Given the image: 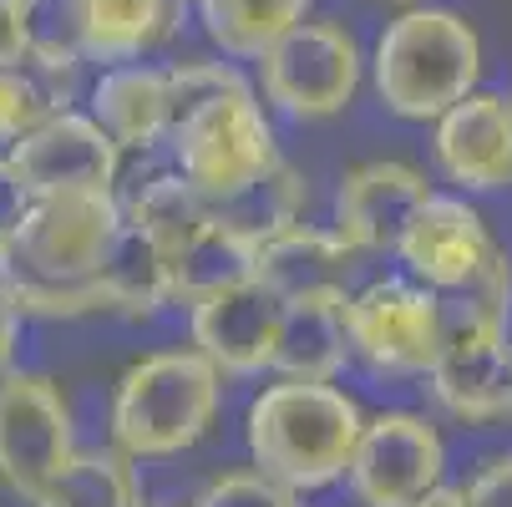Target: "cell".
<instances>
[{"label": "cell", "mask_w": 512, "mask_h": 507, "mask_svg": "<svg viewBox=\"0 0 512 507\" xmlns=\"http://www.w3.org/2000/svg\"><path fill=\"white\" fill-rule=\"evenodd\" d=\"M168 168L213 208L249 198L284 158L279 132L254 82L224 56L173 61Z\"/></svg>", "instance_id": "cell-1"}, {"label": "cell", "mask_w": 512, "mask_h": 507, "mask_svg": "<svg viewBox=\"0 0 512 507\" xmlns=\"http://www.w3.org/2000/svg\"><path fill=\"white\" fill-rule=\"evenodd\" d=\"M360 426H365V411L345 386L274 376L244 406L249 467L274 477L295 497L320 492L345 477Z\"/></svg>", "instance_id": "cell-2"}, {"label": "cell", "mask_w": 512, "mask_h": 507, "mask_svg": "<svg viewBox=\"0 0 512 507\" xmlns=\"http://www.w3.org/2000/svg\"><path fill=\"white\" fill-rule=\"evenodd\" d=\"M447 416L497 426L512 416V254L442 300V345L421 376Z\"/></svg>", "instance_id": "cell-3"}, {"label": "cell", "mask_w": 512, "mask_h": 507, "mask_svg": "<svg viewBox=\"0 0 512 507\" xmlns=\"http://www.w3.org/2000/svg\"><path fill=\"white\" fill-rule=\"evenodd\" d=\"M381 107L401 122H436L482 87V36L452 6H406L365 56Z\"/></svg>", "instance_id": "cell-4"}, {"label": "cell", "mask_w": 512, "mask_h": 507, "mask_svg": "<svg viewBox=\"0 0 512 507\" xmlns=\"http://www.w3.org/2000/svg\"><path fill=\"white\" fill-rule=\"evenodd\" d=\"M218 406H224V376L193 345L137 355L112 391V447L127 462L183 457L213 431Z\"/></svg>", "instance_id": "cell-5"}, {"label": "cell", "mask_w": 512, "mask_h": 507, "mask_svg": "<svg viewBox=\"0 0 512 507\" xmlns=\"http://www.w3.org/2000/svg\"><path fill=\"white\" fill-rule=\"evenodd\" d=\"M259 97L289 122H330L365 87V51L340 21L305 16L259 61Z\"/></svg>", "instance_id": "cell-6"}, {"label": "cell", "mask_w": 512, "mask_h": 507, "mask_svg": "<svg viewBox=\"0 0 512 507\" xmlns=\"http://www.w3.org/2000/svg\"><path fill=\"white\" fill-rule=\"evenodd\" d=\"M345 340L350 360L371 376L416 381L431 371L442 345V295L406 274H376L345 295Z\"/></svg>", "instance_id": "cell-7"}, {"label": "cell", "mask_w": 512, "mask_h": 507, "mask_svg": "<svg viewBox=\"0 0 512 507\" xmlns=\"http://www.w3.org/2000/svg\"><path fill=\"white\" fill-rule=\"evenodd\" d=\"M117 229V193H36L6 274L21 284H92Z\"/></svg>", "instance_id": "cell-8"}, {"label": "cell", "mask_w": 512, "mask_h": 507, "mask_svg": "<svg viewBox=\"0 0 512 507\" xmlns=\"http://www.w3.org/2000/svg\"><path fill=\"white\" fill-rule=\"evenodd\" d=\"M345 482L360 507H406L426 487L447 482V442L431 416L391 406L365 416Z\"/></svg>", "instance_id": "cell-9"}, {"label": "cell", "mask_w": 512, "mask_h": 507, "mask_svg": "<svg viewBox=\"0 0 512 507\" xmlns=\"http://www.w3.org/2000/svg\"><path fill=\"white\" fill-rule=\"evenodd\" d=\"M77 452V416L66 391L41 371H16L0 391V487L36 497Z\"/></svg>", "instance_id": "cell-10"}, {"label": "cell", "mask_w": 512, "mask_h": 507, "mask_svg": "<svg viewBox=\"0 0 512 507\" xmlns=\"http://www.w3.org/2000/svg\"><path fill=\"white\" fill-rule=\"evenodd\" d=\"M507 249L497 244L492 224L482 219V208L467 193H431L396 249L406 264V279L426 284L431 295H462L472 289Z\"/></svg>", "instance_id": "cell-11"}, {"label": "cell", "mask_w": 512, "mask_h": 507, "mask_svg": "<svg viewBox=\"0 0 512 507\" xmlns=\"http://www.w3.org/2000/svg\"><path fill=\"white\" fill-rule=\"evenodd\" d=\"M21 183L36 193H117L122 188V153L117 142L82 112L66 107L41 117L6 148Z\"/></svg>", "instance_id": "cell-12"}, {"label": "cell", "mask_w": 512, "mask_h": 507, "mask_svg": "<svg viewBox=\"0 0 512 507\" xmlns=\"http://www.w3.org/2000/svg\"><path fill=\"white\" fill-rule=\"evenodd\" d=\"M436 188L426 183V173L406 158H371L340 173L335 183V203H330V229L350 254H396L416 208L431 198Z\"/></svg>", "instance_id": "cell-13"}, {"label": "cell", "mask_w": 512, "mask_h": 507, "mask_svg": "<svg viewBox=\"0 0 512 507\" xmlns=\"http://www.w3.org/2000/svg\"><path fill=\"white\" fill-rule=\"evenodd\" d=\"M284 305L269 295L259 279H244L234 289L188 305V345L208 360L224 381H249L274 366Z\"/></svg>", "instance_id": "cell-14"}, {"label": "cell", "mask_w": 512, "mask_h": 507, "mask_svg": "<svg viewBox=\"0 0 512 507\" xmlns=\"http://www.w3.org/2000/svg\"><path fill=\"white\" fill-rule=\"evenodd\" d=\"M431 158L457 193L512 188V97L477 87L431 122Z\"/></svg>", "instance_id": "cell-15"}, {"label": "cell", "mask_w": 512, "mask_h": 507, "mask_svg": "<svg viewBox=\"0 0 512 507\" xmlns=\"http://www.w3.org/2000/svg\"><path fill=\"white\" fill-rule=\"evenodd\" d=\"M82 112L117 142V153H158L173 127V71L163 61L102 66L82 92Z\"/></svg>", "instance_id": "cell-16"}, {"label": "cell", "mask_w": 512, "mask_h": 507, "mask_svg": "<svg viewBox=\"0 0 512 507\" xmlns=\"http://www.w3.org/2000/svg\"><path fill=\"white\" fill-rule=\"evenodd\" d=\"M355 264H360V254H350L335 239L330 224H310V219L254 239V279L279 305L320 300V295H350Z\"/></svg>", "instance_id": "cell-17"}, {"label": "cell", "mask_w": 512, "mask_h": 507, "mask_svg": "<svg viewBox=\"0 0 512 507\" xmlns=\"http://www.w3.org/2000/svg\"><path fill=\"white\" fill-rule=\"evenodd\" d=\"M77 16V51L87 66H122V61H148L163 51L178 26L183 6L178 0H71Z\"/></svg>", "instance_id": "cell-18"}, {"label": "cell", "mask_w": 512, "mask_h": 507, "mask_svg": "<svg viewBox=\"0 0 512 507\" xmlns=\"http://www.w3.org/2000/svg\"><path fill=\"white\" fill-rule=\"evenodd\" d=\"M92 284L102 295V315L153 320L173 305V249L122 219V229L107 244Z\"/></svg>", "instance_id": "cell-19"}, {"label": "cell", "mask_w": 512, "mask_h": 507, "mask_svg": "<svg viewBox=\"0 0 512 507\" xmlns=\"http://www.w3.org/2000/svg\"><path fill=\"white\" fill-rule=\"evenodd\" d=\"M345 366H350L345 295H320V300L284 305L269 376H284V381H340Z\"/></svg>", "instance_id": "cell-20"}, {"label": "cell", "mask_w": 512, "mask_h": 507, "mask_svg": "<svg viewBox=\"0 0 512 507\" xmlns=\"http://www.w3.org/2000/svg\"><path fill=\"white\" fill-rule=\"evenodd\" d=\"M244 279H254V234L224 208H213L173 249V305H198Z\"/></svg>", "instance_id": "cell-21"}, {"label": "cell", "mask_w": 512, "mask_h": 507, "mask_svg": "<svg viewBox=\"0 0 512 507\" xmlns=\"http://www.w3.org/2000/svg\"><path fill=\"white\" fill-rule=\"evenodd\" d=\"M188 16L224 61H259L310 16V0H193Z\"/></svg>", "instance_id": "cell-22"}, {"label": "cell", "mask_w": 512, "mask_h": 507, "mask_svg": "<svg viewBox=\"0 0 512 507\" xmlns=\"http://www.w3.org/2000/svg\"><path fill=\"white\" fill-rule=\"evenodd\" d=\"M31 507H148V497H142L137 462H127L117 447H77L66 467L31 497Z\"/></svg>", "instance_id": "cell-23"}, {"label": "cell", "mask_w": 512, "mask_h": 507, "mask_svg": "<svg viewBox=\"0 0 512 507\" xmlns=\"http://www.w3.org/2000/svg\"><path fill=\"white\" fill-rule=\"evenodd\" d=\"M117 203H122V219L127 224H137L142 234L163 239L168 249H178L213 213V203H203L173 168H158L148 178H137L132 188H117Z\"/></svg>", "instance_id": "cell-24"}, {"label": "cell", "mask_w": 512, "mask_h": 507, "mask_svg": "<svg viewBox=\"0 0 512 507\" xmlns=\"http://www.w3.org/2000/svg\"><path fill=\"white\" fill-rule=\"evenodd\" d=\"M305 208H310V178H300L289 163H279L249 198L229 203L224 213H229V219H239V224L259 239V234H274V229H284V224H300Z\"/></svg>", "instance_id": "cell-25"}, {"label": "cell", "mask_w": 512, "mask_h": 507, "mask_svg": "<svg viewBox=\"0 0 512 507\" xmlns=\"http://www.w3.org/2000/svg\"><path fill=\"white\" fill-rule=\"evenodd\" d=\"M188 507H300V497L254 467H239V472L213 477Z\"/></svg>", "instance_id": "cell-26"}, {"label": "cell", "mask_w": 512, "mask_h": 507, "mask_svg": "<svg viewBox=\"0 0 512 507\" xmlns=\"http://www.w3.org/2000/svg\"><path fill=\"white\" fill-rule=\"evenodd\" d=\"M26 208H31V188L21 183V173L11 168V158L0 153V269H6V259L16 249V234L26 224Z\"/></svg>", "instance_id": "cell-27"}, {"label": "cell", "mask_w": 512, "mask_h": 507, "mask_svg": "<svg viewBox=\"0 0 512 507\" xmlns=\"http://www.w3.org/2000/svg\"><path fill=\"white\" fill-rule=\"evenodd\" d=\"M467 507H512V452H497L472 472Z\"/></svg>", "instance_id": "cell-28"}, {"label": "cell", "mask_w": 512, "mask_h": 507, "mask_svg": "<svg viewBox=\"0 0 512 507\" xmlns=\"http://www.w3.org/2000/svg\"><path fill=\"white\" fill-rule=\"evenodd\" d=\"M21 335H26V315L16 305L6 269H0V366H21Z\"/></svg>", "instance_id": "cell-29"}, {"label": "cell", "mask_w": 512, "mask_h": 507, "mask_svg": "<svg viewBox=\"0 0 512 507\" xmlns=\"http://www.w3.org/2000/svg\"><path fill=\"white\" fill-rule=\"evenodd\" d=\"M26 61V21L21 0H0V71H11Z\"/></svg>", "instance_id": "cell-30"}, {"label": "cell", "mask_w": 512, "mask_h": 507, "mask_svg": "<svg viewBox=\"0 0 512 507\" xmlns=\"http://www.w3.org/2000/svg\"><path fill=\"white\" fill-rule=\"evenodd\" d=\"M406 507H467V487H457V482H436V487H426L421 497H411Z\"/></svg>", "instance_id": "cell-31"}, {"label": "cell", "mask_w": 512, "mask_h": 507, "mask_svg": "<svg viewBox=\"0 0 512 507\" xmlns=\"http://www.w3.org/2000/svg\"><path fill=\"white\" fill-rule=\"evenodd\" d=\"M16 371H21V366H0V391H6V381H11Z\"/></svg>", "instance_id": "cell-32"}, {"label": "cell", "mask_w": 512, "mask_h": 507, "mask_svg": "<svg viewBox=\"0 0 512 507\" xmlns=\"http://www.w3.org/2000/svg\"><path fill=\"white\" fill-rule=\"evenodd\" d=\"M391 6H401V11H406V6H426V0H391Z\"/></svg>", "instance_id": "cell-33"}, {"label": "cell", "mask_w": 512, "mask_h": 507, "mask_svg": "<svg viewBox=\"0 0 512 507\" xmlns=\"http://www.w3.org/2000/svg\"><path fill=\"white\" fill-rule=\"evenodd\" d=\"M178 6H183V11H193V0H178Z\"/></svg>", "instance_id": "cell-34"}]
</instances>
